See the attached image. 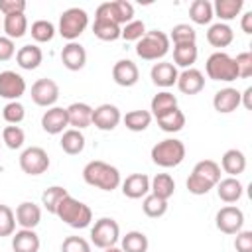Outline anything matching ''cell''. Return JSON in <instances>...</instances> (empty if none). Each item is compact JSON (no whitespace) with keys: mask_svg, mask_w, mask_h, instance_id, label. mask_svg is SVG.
Segmentation results:
<instances>
[{"mask_svg":"<svg viewBox=\"0 0 252 252\" xmlns=\"http://www.w3.org/2000/svg\"><path fill=\"white\" fill-rule=\"evenodd\" d=\"M220 181V165L215 159H201L187 177V189L193 195H207Z\"/></svg>","mask_w":252,"mask_h":252,"instance_id":"cell-1","label":"cell"},{"mask_svg":"<svg viewBox=\"0 0 252 252\" xmlns=\"http://www.w3.org/2000/svg\"><path fill=\"white\" fill-rule=\"evenodd\" d=\"M83 179L87 185L102 189V191H114L122 179H120V171L100 159H93L83 167Z\"/></svg>","mask_w":252,"mask_h":252,"instance_id":"cell-2","label":"cell"},{"mask_svg":"<svg viewBox=\"0 0 252 252\" xmlns=\"http://www.w3.org/2000/svg\"><path fill=\"white\" fill-rule=\"evenodd\" d=\"M55 215L65 222L69 224L71 228H87L93 220V211L89 205H85L83 201L67 195L59 205H57V211Z\"/></svg>","mask_w":252,"mask_h":252,"instance_id":"cell-3","label":"cell"},{"mask_svg":"<svg viewBox=\"0 0 252 252\" xmlns=\"http://www.w3.org/2000/svg\"><path fill=\"white\" fill-rule=\"evenodd\" d=\"M185 154H187V150H185V144L181 140H177V138H165V140L158 142L152 148L150 158H152V161L156 165L169 169V167H177L185 159Z\"/></svg>","mask_w":252,"mask_h":252,"instance_id":"cell-4","label":"cell"},{"mask_svg":"<svg viewBox=\"0 0 252 252\" xmlns=\"http://www.w3.org/2000/svg\"><path fill=\"white\" fill-rule=\"evenodd\" d=\"M169 37L167 33L159 32V30H152L146 32L142 39L136 41V55L144 61H158L163 59L169 51Z\"/></svg>","mask_w":252,"mask_h":252,"instance_id":"cell-5","label":"cell"},{"mask_svg":"<svg viewBox=\"0 0 252 252\" xmlns=\"http://www.w3.org/2000/svg\"><path fill=\"white\" fill-rule=\"evenodd\" d=\"M205 71L207 77L213 81H222V83H230L238 79V71H236V63L234 57H230L224 51H215L209 55L207 63H205Z\"/></svg>","mask_w":252,"mask_h":252,"instance_id":"cell-6","label":"cell"},{"mask_svg":"<svg viewBox=\"0 0 252 252\" xmlns=\"http://www.w3.org/2000/svg\"><path fill=\"white\" fill-rule=\"evenodd\" d=\"M89 26V14L83 8H67L61 16H59V26H57V33L67 39V41H75Z\"/></svg>","mask_w":252,"mask_h":252,"instance_id":"cell-7","label":"cell"},{"mask_svg":"<svg viewBox=\"0 0 252 252\" xmlns=\"http://www.w3.org/2000/svg\"><path fill=\"white\" fill-rule=\"evenodd\" d=\"M120 240V226L114 219L110 217H102L98 220H94V224L91 226V242L96 248H110L116 246V242Z\"/></svg>","mask_w":252,"mask_h":252,"instance_id":"cell-8","label":"cell"},{"mask_svg":"<svg viewBox=\"0 0 252 252\" xmlns=\"http://www.w3.org/2000/svg\"><path fill=\"white\" fill-rule=\"evenodd\" d=\"M94 18H106L114 24H118L120 28L126 26L128 22L134 20V6L126 0H114V2H102L96 12Z\"/></svg>","mask_w":252,"mask_h":252,"instance_id":"cell-9","label":"cell"},{"mask_svg":"<svg viewBox=\"0 0 252 252\" xmlns=\"http://www.w3.org/2000/svg\"><path fill=\"white\" fill-rule=\"evenodd\" d=\"M20 167L28 175H41L49 167V156L43 148L32 146L20 154Z\"/></svg>","mask_w":252,"mask_h":252,"instance_id":"cell-10","label":"cell"},{"mask_svg":"<svg viewBox=\"0 0 252 252\" xmlns=\"http://www.w3.org/2000/svg\"><path fill=\"white\" fill-rule=\"evenodd\" d=\"M215 224L224 234H236L244 226V213L234 205H226V207L219 209V213L215 217Z\"/></svg>","mask_w":252,"mask_h":252,"instance_id":"cell-11","label":"cell"},{"mask_svg":"<svg viewBox=\"0 0 252 252\" xmlns=\"http://www.w3.org/2000/svg\"><path fill=\"white\" fill-rule=\"evenodd\" d=\"M57 98H59V85L53 79L43 77V79H37L32 85V100L37 106L51 108V106H55Z\"/></svg>","mask_w":252,"mask_h":252,"instance_id":"cell-12","label":"cell"},{"mask_svg":"<svg viewBox=\"0 0 252 252\" xmlns=\"http://www.w3.org/2000/svg\"><path fill=\"white\" fill-rule=\"evenodd\" d=\"M122 120V114H120V108L116 104H110V102H104V104H98L96 108H93V126L102 130V132H110L114 130Z\"/></svg>","mask_w":252,"mask_h":252,"instance_id":"cell-13","label":"cell"},{"mask_svg":"<svg viewBox=\"0 0 252 252\" xmlns=\"http://www.w3.org/2000/svg\"><path fill=\"white\" fill-rule=\"evenodd\" d=\"M26 89H28L26 79L20 73H16V71H2L0 73V96L6 98L8 102L24 96Z\"/></svg>","mask_w":252,"mask_h":252,"instance_id":"cell-14","label":"cell"},{"mask_svg":"<svg viewBox=\"0 0 252 252\" xmlns=\"http://www.w3.org/2000/svg\"><path fill=\"white\" fill-rule=\"evenodd\" d=\"M177 77H179V71L173 63L169 61H158L154 63V67L150 69V79L156 87H161V89H169L177 83Z\"/></svg>","mask_w":252,"mask_h":252,"instance_id":"cell-15","label":"cell"},{"mask_svg":"<svg viewBox=\"0 0 252 252\" xmlns=\"http://www.w3.org/2000/svg\"><path fill=\"white\" fill-rule=\"evenodd\" d=\"M69 126L67 120V110L63 106H51L41 114V128L47 134H63Z\"/></svg>","mask_w":252,"mask_h":252,"instance_id":"cell-16","label":"cell"},{"mask_svg":"<svg viewBox=\"0 0 252 252\" xmlns=\"http://www.w3.org/2000/svg\"><path fill=\"white\" fill-rule=\"evenodd\" d=\"M112 79L118 87H134L140 79L138 65L132 59H120L112 67Z\"/></svg>","mask_w":252,"mask_h":252,"instance_id":"cell-17","label":"cell"},{"mask_svg":"<svg viewBox=\"0 0 252 252\" xmlns=\"http://www.w3.org/2000/svg\"><path fill=\"white\" fill-rule=\"evenodd\" d=\"M61 63L69 71H81L87 63V51L79 41H69L61 49Z\"/></svg>","mask_w":252,"mask_h":252,"instance_id":"cell-18","label":"cell"},{"mask_svg":"<svg viewBox=\"0 0 252 252\" xmlns=\"http://www.w3.org/2000/svg\"><path fill=\"white\" fill-rule=\"evenodd\" d=\"M175 85H177V89H179L183 94H197V93H201V91L205 89V75H203L199 69H195V67L183 69V71L179 73Z\"/></svg>","mask_w":252,"mask_h":252,"instance_id":"cell-19","label":"cell"},{"mask_svg":"<svg viewBox=\"0 0 252 252\" xmlns=\"http://www.w3.org/2000/svg\"><path fill=\"white\" fill-rule=\"evenodd\" d=\"M213 106L219 114H230L240 106V91L232 87H224L215 93L213 96Z\"/></svg>","mask_w":252,"mask_h":252,"instance_id":"cell-20","label":"cell"},{"mask_svg":"<svg viewBox=\"0 0 252 252\" xmlns=\"http://www.w3.org/2000/svg\"><path fill=\"white\" fill-rule=\"evenodd\" d=\"M122 193L128 199H142L150 193V177L146 173H132L122 183Z\"/></svg>","mask_w":252,"mask_h":252,"instance_id":"cell-21","label":"cell"},{"mask_svg":"<svg viewBox=\"0 0 252 252\" xmlns=\"http://www.w3.org/2000/svg\"><path fill=\"white\" fill-rule=\"evenodd\" d=\"M16 222L20 224V228H35L41 222V209L39 205L32 203V201H24L16 207Z\"/></svg>","mask_w":252,"mask_h":252,"instance_id":"cell-22","label":"cell"},{"mask_svg":"<svg viewBox=\"0 0 252 252\" xmlns=\"http://www.w3.org/2000/svg\"><path fill=\"white\" fill-rule=\"evenodd\" d=\"M67 120L69 126H73L75 130H83L87 126H91L93 122V106L87 102H73L67 108Z\"/></svg>","mask_w":252,"mask_h":252,"instance_id":"cell-23","label":"cell"},{"mask_svg":"<svg viewBox=\"0 0 252 252\" xmlns=\"http://www.w3.org/2000/svg\"><path fill=\"white\" fill-rule=\"evenodd\" d=\"M39 236L32 228H20L12 234V250L14 252H39Z\"/></svg>","mask_w":252,"mask_h":252,"instance_id":"cell-24","label":"cell"},{"mask_svg":"<svg viewBox=\"0 0 252 252\" xmlns=\"http://www.w3.org/2000/svg\"><path fill=\"white\" fill-rule=\"evenodd\" d=\"M220 169L228 173V177H238L246 169V156L236 148L226 150L220 158Z\"/></svg>","mask_w":252,"mask_h":252,"instance_id":"cell-25","label":"cell"},{"mask_svg":"<svg viewBox=\"0 0 252 252\" xmlns=\"http://www.w3.org/2000/svg\"><path fill=\"white\" fill-rule=\"evenodd\" d=\"M16 61L22 69L26 71H33L41 65L43 61V53L41 49L35 45V43H28V45H22L18 51H16Z\"/></svg>","mask_w":252,"mask_h":252,"instance_id":"cell-26","label":"cell"},{"mask_svg":"<svg viewBox=\"0 0 252 252\" xmlns=\"http://www.w3.org/2000/svg\"><path fill=\"white\" fill-rule=\"evenodd\" d=\"M234 39V32L228 24L224 22H217V24H211L209 26V32H207V41L213 45V47H228Z\"/></svg>","mask_w":252,"mask_h":252,"instance_id":"cell-27","label":"cell"},{"mask_svg":"<svg viewBox=\"0 0 252 252\" xmlns=\"http://www.w3.org/2000/svg\"><path fill=\"white\" fill-rule=\"evenodd\" d=\"M242 193H244V187L238 181V177H224L217 183V195L224 203H236L242 197Z\"/></svg>","mask_w":252,"mask_h":252,"instance_id":"cell-28","label":"cell"},{"mask_svg":"<svg viewBox=\"0 0 252 252\" xmlns=\"http://www.w3.org/2000/svg\"><path fill=\"white\" fill-rule=\"evenodd\" d=\"M2 30H4L6 37H10V39L24 37L26 32H28V18H26V14H10V16H4Z\"/></svg>","mask_w":252,"mask_h":252,"instance_id":"cell-29","label":"cell"},{"mask_svg":"<svg viewBox=\"0 0 252 252\" xmlns=\"http://www.w3.org/2000/svg\"><path fill=\"white\" fill-rule=\"evenodd\" d=\"M197 55H199L197 43H179V45H173V65L175 67L191 69L193 63L197 61Z\"/></svg>","mask_w":252,"mask_h":252,"instance_id":"cell-30","label":"cell"},{"mask_svg":"<svg viewBox=\"0 0 252 252\" xmlns=\"http://www.w3.org/2000/svg\"><path fill=\"white\" fill-rule=\"evenodd\" d=\"M244 8V0H217L213 4V14L220 20V22H230L234 20Z\"/></svg>","mask_w":252,"mask_h":252,"instance_id":"cell-31","label":"cell"},{"mask_svg":"<svg viewBox=\"0 0 252 252\" xmlns=\"http://www.w3.org/2000/svg\"><path fill=\"white\" fill-rule=\"evenodd\" d=\"M61 150L69 156H77L85 150V136L81 130H75V128H67L63 134H61Z\"/></svg>","mask_w":252,"mask_h":252,"instance_id":"cell-32","label":"cell"},{"mask_svg":"<svg viewBox=\"0 0 252 252\" xmlns=\"http://www.w3.org/2000/svg\"><path fill=\"white\" fill-rule=\"evenodd\" d=\"M150 193L167 201L175 193V181L169 173H158L154 179H150Z\"/></svg>","mask_w":252,"mask_h":252,"instance_id":"cell-33","label":"cell"},{"mask_svg":"<svg viewBox=\"0 0 252 252\" xmlns=\"http://www.w3.org/2000/svg\"><path fill=\"white\" fill-rule=\"evenodd\" d=\"M173 108H177V96L169 91H161V93L154 94V98L150 102V112L154 118H158V116H161Z\"/></svg>","mask_w":252,"mask_h":252,"instance_id":"cell-34","label":"cell"},{"mask_svg":"<svg viewBox=\"0 0 252 252\" xmlns=\"http://www.w3.org/2000/svg\"><path fill=\"white\" fill-rule=\"evenodd\" d=\"M189 18H191L193 24H199V26L211 24V20L215 18L213 4L209 0H195V2H191V6H189Z\"/></svg>","mask_w":252,"mask_h":252,"instance_id":"cell-35","label":"cell"},{"mask_svg":"<svg viewBox=\"0 0 252 252\" xmlns=\"http://www.w3.org/2000/svg\"><path fill=\"white\" fill-rule=\"evenodd\" d=\"M148 236L140 230H130L120 238V248L122 252H148Z\"/></svg>","mask_w":252,"mask_h":252,"instance_id":"cell-36","label":"cell"},{"mask_svg":"<svg viewBox=\"0 0 252 252\" xmlns=\"http://www.w3.org/2000/svg\"><path fill=\"white\" fill-rule=\"evenodd\" d=\"M93 33L102 41H116L120 37V26L106 18H94Z\"/></svg>","mask_w":252,"mask_h":252,"instance_id":"cell-37","label":"cell"},{"mask_svg":"<svg viewBox=\"0 0 252 252\" xmlns=\"http://www.w3.org/2000/svg\"><path fill=\"white\" fill-rule=\"evenodd\" d=\"M156 120H158V126H159L163 132H167V134L179 132V130H183V126H185V114H183L179 108H173V110H169V112L158 116Z\"/></svg>","mask_w":252,"mask_h":252,"instance_id":"cell-38","label":"cell"},{"mask_svg":"<svg viewBox=\"0 0 252 252\" xmlns=\"http://www.w3.org/2000/svg\"><path fill=\"white\" fill-rule=\"evenodd\" d=\"M152 118L154 116L150 110H130V112H126V116L122 120L130 132H144L152 124Z\"/></svg>","mask_w":252,"mask_h":252,"instance_id":"cell-39","label":"cell"},{"mask_svg":"<svg viewBox=\"0 0 252 252\" xmlns=\"http://www.w3.org/2000/svg\"><path fill=\"white\" fill-rule=\"evenodd\" d=\"M67 195H69V191H67L65 187H61V185H51V187H47V189L41 193V205L45 207L47 213L55 215L57 205H59Z\"/></svg>","mask_w":252,"mask_h":252,"instance_id":"cell-40","label":"cell"},{"mask_svg":"<svg viewBox=\"0 0 252 252\" xmlns=\"http://www.w3.org/2000/svg\"><path fill=\"white\" fill-rule=\"evenodd\" d=\"M55 26L49 22V20H35L33 24H32V30H30V33H32V37L37 41V43H47V41H51L53 37H55Z\"/></svg>","mask_w":252,"mask_h":252,"instance_id":"cell-41","label":"cell"},{"mask_svg":"<svg viewBox=\"0 0 252 252\" xmlns=\"http://www.w3.org/2000/svg\"><path fill=\"white\" fill-rule=\"evenodd\" d=\"M142 211H144L146 217H150V219H159V217H163V215L167 213V201H163V199H159V197L148 193V195L144 197Z\"/></svg>","mask_w":252,"mask_h":252,"instance_id":"cell-42","label":"cell"},{"mask_svg":"<svg viewBox=\"0 0 252 252\" xmlns=\"http://www.w3.org/2000/svg\"><path fill=\"white\" fill-rule=\"evenodd\" d=\"M167 37H169V41H173V45H179V43H195L197 32L189 24H177V26L171 28V33Z\"/></svg>","mask_w":252,"mask_h":252,"instance_id":"cell-43","label":"cell"},{"mask_svg":"<svg viewBox=\"0 0 252 252\" xmlns=\"http://www.w3.org/2000/svg\"><path fill=\"white\" fill-rule=\"evenodd\" d=\"M2 142L10 150H20L24 146V142H26V134H24V130L20 126L10 124V126H6L2 130Z\"/></svg>","mask_w":252,"mask_h":252,"instance_id":"cell-44","label":"cell"},{"mask_svg":"<svg viewBox=\"0 0 252 252\" xmlns=\"http://www.w3.org/2000/svg\"><path fill=\"white\" fill-rule=\"evenodd\" d=\"M16 232V215L8 205L0 203V238L12 236Z\"/></svg>","mask_w":252,"mask_h":252,"instance_id":"cell-45","label":"cell"},{"mask_svg":"<svg viewBox=\"0 0 252 252\" xmlns=\"http://www.w3.org/2000/svg\"><path fill=\"white\" fill-rule=\"evenodd\" d=\"M146 32L148 30H146V24L142 20H132V22H128L126 26L120 28V37L126 39V41H138V39L144 37Z\"/></svg>","mask_w":252,"mask_h":252,"instance_id":"cell-46","label":"cell"},{"mask_svg":"<svg viewBox=\"0 0 252 252\" xmlns=\"http://www.w3.org/2000/svg\"><path fill=\"white\" fill-rule=\"evenodd\" d=\"M2 116H4V120H6L8 124L18 126V124L26 118V108H24V104H22L20 100H12V102H8V104L2 108Z\"/></svg>","mask_w":252,"mask_h":252,"instance_id":"cell-47","label":"cell"},{"mask_svg":"<svg viewBox=\"0 0 252 252\" xmlns=\"http://www.w3.org/2000/svg\"><path fill=\"white\" fill-rule=\"evenodd\" d=\"M236 63V71H238V79H248L252 75V53L250 51H242L234 57Z\"/></svg>","mask_w":252,"mask_h":252,"instance_id":"cell-48","label":"cell"},{"mask_svg":"<svg viewBox=\"0 0 252 252\" xmlns=\"http://www.w3.org/2000/svg\"><path fill=\"white\" fill-rule=\"evenodd\" d=\"M61 252H91V244L83 236H67L61 244Z\"/></svg>","mask_w":252,"mask_h":252,"instance_id":"cell-49","label":"cell"},{"mask_svg":"<svg viewBox=\"0 0 252 252\" xmlns=\"http://www.w3.org/2000/svg\"><path fill=\"white\" fill-rule=\"evenodd\" d=\"M236 252H252V230H240L234 238Z\"/></svg>","mask_w":252,"mask_h":252,"instance_id":"cell-50","label":"cell"},{"mask_svg":"<svg viewBox=\"0 0 252 252\" xmlns=\"http://www.w3.org/2000/svg\"><path fill=\"white\" fill-rule=\"evenodd\" d=\"M24 10H26V2L24 0H0V12L4 16L24 14Z\"/></svg>","mask_w":252,"mask_h":252,"instance_id":"cell-51","label":"cell"},{"mask_svg":"<svg viewBox=\"0 0 252 252\" xmlns=\"http://www.w3.org/2000/svg\"><path fill=\"white\" fill-rule=\"evenodd\" d=\"M14 55H16L14 39H10L6 35H0V61H10Z\"/></svg>","mask_w":252,"mask_h":252,"instance_id":"cell-52","label":"cell"},{"mask_svg":"<svg viewBox=\"0 0 252 252\" xmlns=\"http://www.w3.org/2000/svg\"><path fill=\"white\" fill-rule=\"evenodd\" d=\"M240 104H244V108H252V87H246L244 93H240Z\"/></svg>","mask_w":252,"mask_h":252,"instance_id":"cell-53","label":"cell"},{"mask_svg":"<svg viewBox=\"0 0 252 252\" xmlns=\"http://www.w3.org/2000/svg\"><path fill=\"white\" fill-rule=\"evenodd\" d=\"M240 28L244 33H252V12H246L240 20Z\"/></svg>","mask_w":252,"mask_h":252,"instance_id":"cell-54","label":"cell"},{"mask_svg":"<svg viewBox=\"0 0 252 252\" xmlns=\"http://www.w3.org/2000/svg\"><path fill=\"white\" fill-rule=\"evenodd\" d=\"M104 252H122V248H118V246H110V248H104Z\"/></svg>","mask_w":252,"mask_h":252,"instance_id":"cell-55","label":"cell"},{"mask_svg":"<svg viewBox=\"0 0 252 252\" xmlns=\"http://www.w3.org/2000/svg\"><path fill=\"white\" fill-rule=\"evenodd\" d=\"M0 30H2V22H0Z\"/></svg>","mask_w":252,"mask_h":252,"instance_id":"cell-56","label":"cell"},{"mask_svg":"<svg viewBox=\"0 0 252 252\" xmlns=\"http://www.w3.org/2000/svg\"><path fill=\"white\" fill-rule=\"evenodd\" d=\"M0 148H2V142H0Z\"/></svg>","mask_w":252,"mask_h":252,"instance_id":"cell-57","label":"cell"}]
</instances>
